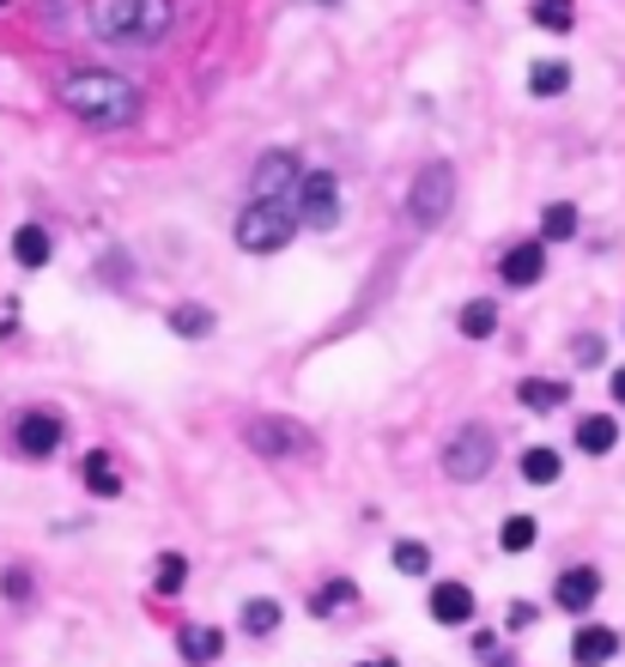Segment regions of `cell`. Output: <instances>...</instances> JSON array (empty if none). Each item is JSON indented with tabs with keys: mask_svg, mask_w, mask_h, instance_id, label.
<instances>
[{
	"mask_svg": "<svg viewBox=\"0 0 625 667\" xmlns=\"http://www.w3.org/2000/svg\"><path fill=\"white\" fill-rule=\"evenodd\" d=\"M61 104L73 110L86 128H128L140 116V92H134L122 73H104V67H86V73L61 79Z\"/></svg>",
	"mask_w": 625,
	"mask_h": 667,
	"instance_id": "6da1fadb",
	"label": "cell"
},
{
	"mask_svg": "<svg viewBox=\"0 0 625 667\" xmlns=\"http://www.w3.org/2000/svg\"><path fill=\"white\" fill-rule=\"evenodd\" d=\"M177 655H183L189 667H213L225 655V631H213V625H189L183 637H177Z\"/></svg>",
	"mask_w": 625,
	"mask_h": 667,
	"instance_id": "5bb4252c",
	"label": "cell"
},
{
	"mask_svg": "<svg viewBox=\"0 0 625 667\" xmlns=\"http://www.w3.org/2000/svg\"><path fill=\"white\" fill-rule=\"evenodd\" d=\"M13 255H19V267H49V255H55L49 231H43V225H19L13 231Z\"/></svg>",
	"mask_w": 625,
	"mask_h": 667,
	"instance_id": "ac0fdd59",
	"label": "cell"
},
{
	"mask_svg": "<svg viewBox=\"0 0 625 667\" xmlns=\"http://www.w3.org/2000/svg\"><path fill=\"white\" fill-rule=\"evenodd\" d=\"M280 625H286V607H280V601H268V595L243 601V631H249V637H274Z\"/></svg>",
	"mask_w": 625,
	"mask_h": 667,
	"instance_id": "ffe728a7",
	"label": "cell"
},
{
	"mask_svg": "<svg viewBox=\"0 0 625 667\" xmlns=\"http://www.w3.org/2000/svg\"><path fill=\"white\" fill-rule=\"evenodd\" d=\"M292 212H298V225H310V231H334V225H340V183H334V171L298 176V188H292Z\"/></svg>",
	"mask_w": 625,
	"mask_h": 667,
	"instance_id": "5b68a950",
	"label": "cell"
},
{
	"mask_svg": "<svg viewBox=\"0 0 625 667\" xmlns=\"http://www.w3.org/2000/svg\"><path fill=\"white\" fill-rule=\"evenodd\" d=\"M516 401L529 406V413H559V406L571 401V389L553 382V377H529V382H516Z\"/></svg>",
	"mask_w": 625,
	"mask_h": 667,
	"instance_id": "2e32d148",
	"label": "cell"
},
{
	"mask_svg": "<svg viewBox=\"0 0 625 667\" xmlns=\"http://www.w3.org/2000/svg\"><path fill=\"white\" fill-rule=\"evenodd\" d=\"M571 444L583 449V456H607V449L620 444V419H613V413H583Z\"/></svg>",
	"mask_w": 625,
	"mask_h": 667,
	"instance_id": "9a60e30c",
	"label": "cell"
},
{
	"mask_svg": "<svg viewBox=\"0 0 625 667\" xmlns=\"http://www.w3.org/2000/svg\"><path fill=\"white\" fill-rule=\"evenodd\" d=\"M0 589H7V601H25L31 583H25V571H7V576H0Z\"/></svg>",
	"mask_w": 625,
	"mask_h": 667,
	"instance_id": "f546056e",
	"label": "cell"
},
{
	"mask_svg": "<svg viewBox=\"0 0 625 667\" xmlns=\"http://www.w3.org/2000/svg\"><path fill=\"white\" fill-rule=\"evenodd\" d=\"M534 534H541V522H534V516H504V528H498V547H504V552H529Z\"/></svg>",
	"mask_w": 625,
	"mask_h": 667,
	"instance_id": "4316f807",
	"label": "cell"
},
{
	"mask_svg": "<svg viewBox=\"0 0 625 667\" xmlns=\"http://www.w3.org/2000/svg\"><path fill=\"white\" fill-rule=\"evenodd\" d=\"M595 601H601V571L595 564H571V571H559V583H553V607H559V613H589Z\"/></svg>",
	"mask_w": 625,
	"mask_h": 667,
	"instance_id": "9c48e42d",
	"label": "cell"
},
{
	"mask_svg": "<svg viewBox=\"0 0 625 667\" xmlns=\"http://www.w3.org/2000/svg\"><path fill=\"white\" fill-rule=\"evenodd\" d=\"M450 200H456V171H450V164H425V171L413 176V195H407V219L438 225L443 212H450Z\"/></svg>",
	"mask_w": 625,
	"mask_h": 667,
	"instance_id": "8992f818",
	"label": "cell"
},
{
	"mask_svg": "<svg viewBox=\"0 0 625 667\" xmlns=\"http://www.w3.org/2000/svg\"><path fill=\"white\" fill-rule=\"evenodd\" d=\"M577 365H601V341H595V334H583V341H577Z\"/></svg>",
	"mask_w": 625,
	"mask_h": 667,
	"instance_id": "4dcf8cb0",
	"label": "cell"
},
{
	"mask_svg": "<svg viewBox=\"0 0 625 667\" xmlns=\"http://www.w3.org/2000/svg\"><path fill=\"white\" fill-rule=\"evenodd\" d=\"M565 473V461H559V449H547V444H534L529 456H522V480L529 485H553Z\"/></svg>",
	"mask_w": 625,
	"mask_h": 667,
	"instance_id": "603a6c76",
	"label": "cell"
},
{
	"mask_svg": "<svg viewBox=\"0 0 625 667\" xmlns=\"http://www.w3.org/2000/svg\"><path fill=\"white\" fill-rule=\"evenodd\" d=\"M456 327L468 334V341H492V334H498V303L492 298H468V303H462V315H456Z\"/></svg>",
	"mask_w": 625,
	"mask_h": 667,
	"instance_id": "d6986e66",
	"label": "cell"
},
{
	"mask_svg": "<svg viewBox=\"0 0 625 667\" xmlns=\"http://www.w3.org/2000/svg\"><path fill=\"white\" fill-rule=\"evenodd\" d=\"M292 188H298V158L268 152L255 164V200H292Z\"/></svg>",
	"mask_w": 625,
	"mask_h": 667,
	"instance_id": "30bf717a",
	"label": "cell"
},
{
	"mask_svg": "<svg viewBox=\"0 0 625 667\" xmlns=\"http://www.w3.org/2000/svg\"><path fill=\"white\" fill-rule=\"evenodd\" d=\"M492 461H498V437L486 432V425H462L456 437H450V444H443V473H450V480H486V473H492Z\"/></svg>",
	"mask_w": 625,
	"mask_h": 667,
	"instance_id": "277c9868",
	"label": "cell"
},
{
	"mask_svg": "<svg viewBox=\"0 0 625 667\" xmlns=\"http://www.w3.org/2000/svg\"><path fill=\"white\" fill-rule=\"evenodd\" d=\"M529 92H534V97H559V92H571V67H565V61H534Z\"/></svg>",
	"mask_w": 625,
	"mask_h": 667,
	"instance_id": "d4e9b609",
	"label": "cell"
},
{
	"mask_svg": "<svg viewBox=\"0 0 625 667\" xmlns=\"http://www.w3.org/2000/svg\"><path fill=\"white\" fill-rule=\"evenodd\" d=\"M92 25L110 43H152L170 25V0H98Z\"/></svg>",
	"mask_w": 625,
	"mask_h": 667,
	"instance_id": "7a4b0ae2",
	"label": "cell"
},
{
	"mask_svg": "<svg viewBox=\"0 0 625 667\" xmlns=\"http://www.w3.org/2000/svg\"><path fill=\"white\" fill-rule=\"evenodd\" d=\"M389 559H395V571H401V576H425L431 571V547H425V540H395Z\"/></svg>",
	"mask_w": 625,
	"mask_h": 667,
	"instance_id": "83f0119b",
	"label": "cell"
},
{
	"mask_svg": "<svg viewBox=\"0 0 625 667\" xmlns=\"http://www.w3.org/2000/svg\"><path fill=\"white\" fill-rule=\"evenodd\" d=\"M249 449L268 456V461H292V456L310 449V432H304L298 419H255L249 425Z\"/></svg>",
	"mask_w": 625,
	"mask_h": 667,
	"instance_id": "ba28073f",
	"label": "cell"
},
{
	"mask_svg": "<svg viewBox=\"0 0 625 667\" xmlns=\"http://www.w3.org/2000/svg\"><path fill=\"white\" fill-rule=\"evenodd\" d=\"M79 473H86V492L92 497H116L122 492V473H116V461H110V449H86Z\"/></svg>",
	"mask_w": 625,
	"mask_h": 667,
	"instance_id": "e0dca14e",
	"label": "cell"
},
{
	"mask_svg": "<svg viewBox=\"0 0 625 667\" xmlns=\"http://www.w3.org/2000/svg\"><path fill=\"white\" fill-rule=\"evenodd\" d=\"M534 25H541V31H571L577 25L571 0H534Z\"/></svg>",
	"mask_w": 625,
	"mask_h": 667,
	"instance_id": "f1b7e54d",
	"label": "cell"
},
{
	"mask_svg": "<svg viewBox=\"0 0 625 667\" xmlns=\"http://www.w3.org/2000/svg\"><path fill=\"white\" fill-rule=\"evenodd\" d=\"M183 583H189V559L183 552H164L152 571V595H183Z\"/></svg>",
	"mask_w": 625,
	"mask_h": 667,
	"instance_id": "484cf974",
	"label": "cell"
},
{
	"mask_svg": "<svg viewBox=\"0 0 625 667\" xmlns=\"http://www.w3.org/2000/svg\"><path fill=\"white\" fill-rule=\"evenodd\" d=\"M534 625V607L529 601H510V631H529Z\"/></svg>",
	"mask_w": 625,
	"mask_h": 667,
	"instance_id": "1f68e13d",
	"label": "cell"
},
{
	"mask_svg": "<svg viewBox=\"0 0 625 667\" xmlns=\"http://www.w3.org/2000/svg\"><path fill=\"white\" fill-rule=\"evenodd\" d=\"M170 334H183V341H207V334H213V310H207V303H177V310H170Z\"/></svg>",
	"mask_w": 625,
	"mask_h": 667,
	"instance_id": "7402d4cb",
	"label": "cell"
},
{
	"mask_svg": "<svg viewBox=\"0 0 625 667\" xmlns=\"http://www.w3.org/2000/svg\"><path fill=\"white\" fill-rule=\"evenodd\" d=\"M613 655H620V631L613 625H583L571 637V662L577 667H607Z\"/></svg>",
	"mask_w": 625,
	"mask_h": 667,
	"instance_id": "7c38bea8",
	"label": "cell"
},
{
	"mask_svg": "<svg viewBox=\"0 0 625 667\" xmlns=\"http://www.w3.org/2000/svg\"><path fill=\"white\" fill-rule=\"evenodd\" d=\"M613 401H620V406H625V365H620V370H613Z\"/></svg>",
	"mask_w": 625,
	"mask_h": 667,
	"instance_id": "d6a6232c",
	"label": "cell"
},
{
	"mask_svg": "<svg viewBox=\"0 0 625 667\" xmlns=\"http://www.w3.org/2000/svg\"><path fill=\"white\" fill-rule=\"evenodd\" d=\"M292 237H298L292 200H249V207L237 212V249H249V255H280Z\"/></svg>",
	"mask_w": 625,
	"mask_h": 667,
	"instance_id": "3957f363",
	"label": "cell"
},
{
	"mask_svg": "<svg viewBox=\"0 0 625 667\" xmlns=\"http://www.w3.org/2000/svg\"><path fill=\"white\" fill-rule=\"evenodd\" d=\"M359 667H395V655H371V662H359Z\"/></svg>",
	"mask_w": 625,
	"mask_h": 667,
	"instance_id": "836d02e7",
	"label": "cell"
},
{
	"mask_svg": "<svg viewBox=\"0 0 625 667\" xmlns=\"http://www.w3.org/2000/svg\"><path fill=\"white\" fill-rule=\"evenodd\" d=\"M316 7H340V0H316Z\"/></svg>",
	"mask_w": 625,
	"mask_h": 667,
	"instance_id": "e575fe53",
	"label": "cell"
},
{
	"mask_svg": "<svg viewBox=\"0 0 625 667\" xmlns=\"http://www.w3.org/2000/svg\"><path fill=\"white\" fill-rule=\"evenodd\" d=\"M431 619H438V625H468L474 619V589L468 583H438V589H431Z\"/></svg>",
	"mask_w": 625,
	"mask_h": 667,
	"instance_id": "4fadbf2b",
	"label": "cell"
},
{
	"mask_svg": "<svg viewBox=\"0 0 625 667\" xmlns=\"http://www.w3.org/2000/svg\"><path fill=\"white\" fill-rule=\"evenodd\" d=\"M0 7H7V0H0Z\"/></svg>",
	"mask_w": 625,
	"mask_h": 667,
	"instance_id": "d590c367",
	"label": "cell"
},
{
	"mask_svg": "<svg viewBox=\"0 0 625 667\" xmlns=\"http://www.w3.org/2000/svg\"><path fill=\"white\" fill-rule=\"evenodd\" d=\"M352 601H359V589H352L346 576H334V583H322V589L310 595V613L316 619H334V613H346Z\"/></svg>",
	"mask_w": 625,
	"mask_h": 667,
	"instance_id": "44dd1931",
	"label": "cell"
},
{
	"mask_svg": "<svg viewBox=\"0 0 625 667\" xmlns=\"http://www.w3.org/2000/svg\"><path fill=\"white\" fill-rule=\"evenodd\" d=\"M498 274H504V286H534V279L547 274V243H510L504 255H498Z\"/></svg>",
	"mask_w": 625,
	"mask_h": 667,
	"instance_id": "8fae6325",
	"label": "cell"
},
{
	"mask_svg": "<svg viewBox=\"0 0 625 667\" xmlns=\"http://www.w3.org/2000/svg\"><path fill=\"white\" fill-rule=\"evenodd\" d=\"M61 444H67L61 413H49V406H31V413H19V425H13V449H19L25 461H49Z\"/></svg>",
	"mask_w": 625,
	"mask_h": 667,
	"instance_id": "52a82bcc",
	"label": "cell"
},
{
	"mask_svg": "<svg viewBox=\"0 0 625 667\" xmlns=\"http://www.w3.org/2000/svg\"><path fill=\"white\" fill-rule=\"evenodd\" d=\"M571 237H577V207L571 200H553L541 212V243H571Z\"/></svg>",
	"mask_w": 625,
	"mask_h": 667,
	"instance_id": "cb8c5ba5",
	"label": "cell"
}]
</instances>
